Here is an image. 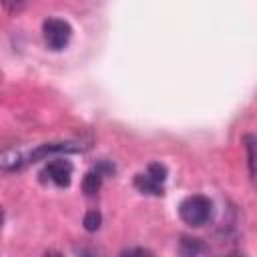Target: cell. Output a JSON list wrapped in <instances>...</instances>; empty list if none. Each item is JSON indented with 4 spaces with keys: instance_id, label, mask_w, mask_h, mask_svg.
<instances>
[{
    "instance_id": "6da1fadb",
    "label": "cell",
    "mask_w": 257,
    "mask_h": 257,
    "mask_svg": "<svg viewBox=\"0 0 257 257\" xmlns=\"http://www.w3.org/2000/svg\"><path fill=\"white\" fill-rule=\"evenodd\" d=\"M179 217L191 227H203L213 217V203L205 195H191L181 201Z\"/></svg>"
},
{
    "instance_id": "7a4b0ae2",
    "label": "cell",
    "mask_w": 257,
    "mask_h": 257,
    "mask_svg": "<svg viewBox=\"0 0 257 257\" xmlns=\"http://www.w3.org/2000/svg\"><path fill=\"white\" fill-rule=\"evenodd\" d=\"M165 179H167V167H163L161 163H151L145 173H139V175L135 177V187H137L141 193H145V195H155V197H159V195H163V191H165V189H163Z\"/></svg>"
},
{
    "instance_id": "5b68a950",
    "label": "cell",
    "mask_w": 257,
    "mask_h": 257,
    "mask_svg": "<svg viewBox=\"0 0 257 257\" xmlns=\"http://www.w3.org/2000/svg\"><path fill=\"white\" fill-rule=\"evenodd\" d=\"M179 253L185 257H197V255H205L209 253V247L201 241V239H193V237H183L181 245H179Z\"/></svg>"
},
{
    "instance_id": "3957f363",
    "label": "cell",
    "mask_w": 257,
    "mask_h": 257,
    "mask_svg": "<svg viewBox=\"0 0 257 257\" xmlns=\"http://www.w3.org/2000/svg\"><path fill=\"white\" fill-rule=\"evenodd\" d=\"M42 34H44V42L50 50H62L70 42L72 28L62 18H48L42 24Z\"/></svg>"
},
{
    "instance_id": "ba28073f",
    "label": "cell",
    "mask_w": 257,
    "mask_h": 257,
    "mask_svg": "<svg viewBox=\"0 0 257 257\" xmlns=\"http://www.w3.org/2000/svg\"><path fill=\"white\" fill-rule=\"evenodd\" d=\"M245 149H247V163H249V175L251 179L255 177V157H253V143H255V137L253 135H247L245 139Z\"/></svg>"
},
{
    "instance_id": "30bf717a",
    "label": "cell",
    "mask_w": 257,
    "mask_h": 257,
    "mask_svg": "<svg viewBox=\"0 0 257 257\" xmlns=\"http://www.w3.org/2000/svg\"><path fill=\"white\" fill-rule=\"evenodd\" d=\"M2 6L8 10V12H18L22 6H24V0H0Z\"/></svg>"
},
{
    "instance_id": "8fae6325",
    "label": "cell",
    "mask_w": 257,
    "mask_h": 257,
    "mask_svg": "<svg viewBox=\"0 0 257 257\" xmlns=\"http://www.w3.org/2000/svg\"><path fill=\"white\" fill-rule=\"evenodd\" d=\"M149 255V251H145V249H126V251H122V255Z\"/></svg>"
},
{
    "instance_id": "7c38bea8",
    "label": "cell",
    "mask_w": 257,
    "mask_h": 257,
    "mask_svg": "<svg viewBox=\"0 0 257 257\" xmlns=\"http://www.w3.org/2000/svg\"><path fill=\"white\" fill-rule=\"evenodd\" d=\"M2 221H4V213H2V207H0V225H2Z\"/></svg>"
},
{
    "instance_id": "277c9868",
    "label": "cell",
    "mask_w": 257,
    "mask_h": 257,
    "mask_svg": "<svg viewBox=\"0 0 257 257\" xmlns=\"http://www.w3.org/2000/svg\"><path fill=\"white\" fill-rule=\"evenodd\" d=\"M40 179L42 181H50V183H54L58 187H68L70 179H72V165H70V161H64V159L50 161L40 171Z\"/></svg>"
},
{
    "instance_id": "9c48e42d",
    "label": "cell",
    "mask_w": 257,
    "mask_h": 257,
    "mask_svg": "<svg viewBox=\"0 0 257 257\" xmlns=\"http://www.w3.org/2000/svg\"><path fill=\"white\" fill-rule=\"evenodd\" d=\"M84 227H86V231H96L100 227V213L98 211H88L84 215Z\"/></svg>"
},
{
    "instance_id": "52a82bcc",
    "label": "cell",
    "mask_w": 257,
    "mask_h": 257,
    "mask_svg": "<svg viewBox=\"0 0 257 257\" xmlns=\"http://www.w3.org/2000/svg\"><path fill=\"white\" fill-rule=\"evenodd\" d=\"M22 163L24 161H22L20 153H16V151H4V153H0V169L14 171V169H20Z\"/></svg>"
},
{
    "instance_id": "8992f818",
    "label": "cell",
    "mask_w": 257,
    "mask_h": 257,
    "mask_svg": "<svg viewBox=\"0 0 257 257\" xmlns=\"http://www.w3.org/2000/svg\"><path fill=\"white\" fill-rule=\"evenodd\" d=\"M102 179H104V175L94 167L92 171H88V173L84 175V179H82V191H84L88 197L96 195L98 189H100V185H102Z\"/></svg>"
}]
</instances>
